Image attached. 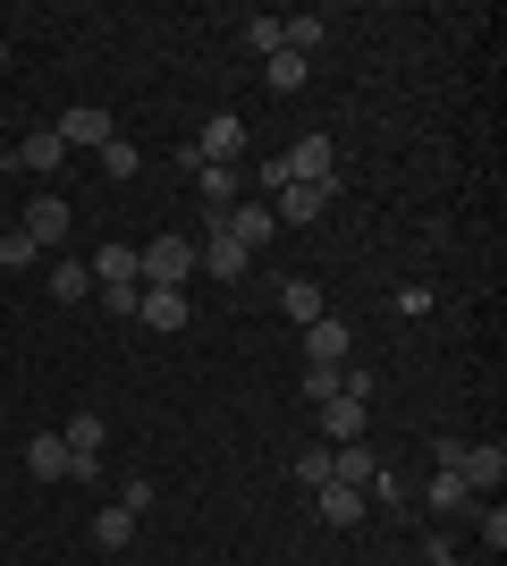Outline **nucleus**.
I'll return each mask as SVG.
<instances>
[{
    "label": "nucleus",
    "mask_w": 507,
    "mask_h": 566,
    "mask_svg": "<svg viewBox=\"0 0 507 566\" xmlns=\"http://www.w3.org/2000/svg\"><path fill=\"white\" fill-rule=\"evenodd\" d=\"M440 465L457 473L474 499H490L507 482V449H499V440H474V449H465V440H440Z\"/></svg>",
    "instance_id": "1"
},
{
    "label": "nucleus",
    "mask_w": 507,
    "mask_h": 566,
    "mask_svg": "<svg viewBox=\"0 0 507 566\" xmlns=\"http://www.w3.org/2000/svg\"><path fill=\"white\" fill-rule=\"evenodd\" d=\"M136 280H145V287H187L194 280V245L161 229L152 245H136Z\"/></svg>",
    "instance_id": "2"
},
{
    "label": "nucleus",
    "mask_w": 507,
    "mask_h": 566,
    "mask_svg": "<svg viewBox=\"0 0 507 566\" xmlns=\"http://www.w3.org/2000/svg\"><path fill=\"white\" fill-rule=\"evenodd\" d=\"M279 178H288V187H338V153H330V136H296L288 153H279Z\"/></svg>",
    "instance_id": "3"
},
{
    "label": "nucleus",
    "mask_w": 507,
    "mask_h": 566,
    "mask_svg": "<svg viewBox=\"0 0 507 566\" xmlns=\"http://www.w3.org/2000/svg\"><path fill=\"white\" fill-rule=\"evenodd\" d=\"M60 440H68V473H76V482H94L102 449H110V423H102V415H76V423H60Z\"/></svg>",
    "instance_id": "4"
},
{
    "label": "nucleus",
    "mask_w": 507,
    "mask_h": 566,
    "mask_svg": "<svg viewBox=\"0 0 507 566\" xmlns=\"http://www.w3.org/2000/svg\"><path fill=\"white\" fill-rule=\"evenodd\" d=\"M51 136H60V153H102V144L119 136V127H110V111L76 102V111H60V127H51Z\"/></svg>",
    "instance_id": "5"
},
{
    "label": "nucleus",
    "mask_w": 507,
    "mask_h": 566,
    "mask_svg": "<svg viewBox=\"0 0 507 566\" xmlns=\"http://www.w3.org/2000/svg\"><path fill=\"white\" fill-rule=\"evenodd\" d=\"M212 229H220V237H237L245 254H263L271 237H279V220H271V203H229V212H220Z\"/></svg>",
    "instance_id": "6"
},
{
    "label": "nucleus",
    "mask_w": 507,
    "mask_h": 566,
    "mask_svg": "<svg viewBox=\"0 0 507 566\" xmlns=\"http://www.w3.org/2000/svg\"><path fill=\"white\" fill-rule=\"evenodd\" d=\"M330 195L338 187H279V195H271V220H279V229H305V220L330 212Z\"/></svg>",
    "instance_id": "7"
},
{
    "label": "nucleus",
    "mask_w": 507,
    "mask_h": 566,
    "mask_svg": "<svg viewBox=\"0 0 507 566\" xmlns=\"http://www.w3.org/2000/svg\"><path fill=\"white\" fill-rule=\"evenodd\" d=\"M237 153H245V118H237V111L203 118V136H194V161H237Z\"/></svg>",
    "instance_id": "8"
},
{
    "label": "nucleus",
    "mask_w": 507,
    "mask_h": 566,
    "mask_svg": "<svg viewBox=\"0 0 507 566\" xmlns=\"http://www.w3.org/2000/svg\"><path fill=\"white\" fill-rule=\"evenodd\" d=\"M194 271H212V280H245V271H254V254H245L237 237H203V245H194Z\"/></svg>",
    "instance_id": "9"
},
{
    "label": "nucleus",
    "mask_w": 507,
    "mask_h": 566,
    "mask_svg": "<svg viewBox=\"0 0 507 566\" xmlns=\"http://www.w3.org/2000/svg\"><path fill=\"white\" fill-rule=\"evenodd\" d=\"M136 322H152V331H187V322H194L187 287H145V296H136Z\"/></svg>",
    "instance_id": "10"
},
{
    "label": "nucleus",
    "mask_w": 507,
    "mask_h": 566,
    "mask_svg": "<svg viewBox=\"0 0 507 566\" xmlns=\"http://www.w3.org/2000/svg\"><path fill=\"white\" fill-rule=\"evenodd\" d=\"M18 229L34 237V245H68V203H60V195H34L18 212Z\"/></svg>",
    "instance_id": "11"
},
{
    "label": "nucleus",
    "mask_w": 507,
    "mask_h": 566,
    "mask_svg": "<svg viewBox=\"0 0 507 566\" xmlns=\"http://www.w3.org/2000/svg\"><path fill=\"white\" fill-rule=\"evenodd\" d=\"M356 347V331L338 322V313H321V322H305V364H338V355Z\"/></svg>",
    "instance_id": "12"
},
{
    "label": "nucleus",
    "mask_w": 507,
    "mask_h": 566,
    "mask_svg": "<svg viewBox=\"0 0 507 566\" xmlns=\"http://www.w3.org/2000/svg\"><path fill=\"white\" fill-rule=\"evenodd\" d=\"M194 187H203V203H212V220H220L229 203H237L245 178H237V161H194Z\"/></svg>",
    "instance_id": "13"
},
{
    "label": "nucleus",
    "mask_w": 507,
    "mask_h": 566,
    "mask_svg": "<svg viewBox=\"0 0 507 566\" xmlns=\"http://www.w3.org/2000/svg\"><path fill=\"white\" fill-rule=\"evenodd\" d=\"M372 473H381V457L363 449V440H347V449H330V482H347V491H372Z\"/></svg>",
    "instance_id": "14"
},
{
    "label": "nucleus",
    "mask_w": 507,
    "mask_h": 566,
    "mask_svg": "<svg viewBox=\"0 0 507 566\" xmlns=\"http://www.w3.org/2000/svg\"><path fill=\"white\" fill-rule=\"evenodd\" d=\"M25 473H34V482H60V473H68V440H60V431H34V440H25Z\"/></svg>",
    "instance_id": "15"
},
{
    "label": "nucleus",
    "mask_w": 507,
    "mask_h": 566,
    "mask_svg": "<svg viewBox=\"0 0 507 566\" xmlns=\"http://www.w3.org/2000/svg\"><path fill=\"white\" fill-rule=\"evenodd\" d=\"M102 287H145V280H136V245H102V254H94V296H102Z\"/></svg>",
    "instance_id": "16"
},
{
    "label": "nucleus",
    "mask_w": 507,
    "mask_h": 566,
    "mask_svg": "<svg viewBox=\"0 0 507 566\" xmlns=\"http://www.w3.org/2000/svg\"><path fill=\"white\" fill-rule=\"evenodd\" d=\"M9 161H18V169H34V178H51V169L68 161V153H60V136H51V127H34V136H25L18 153H9Z\"/></svg>",
    "instance_id": "17"
},
{
    "label": "nucleus",
    "mask_w": 507,
    "mask_h": 566,
    "mask_svg": "<svg viewBox=\"0 0 507 566\" xmlns=\"http://www.w3.org/2000/svg\"><path fill=\"white\" fill-rule=\"evenodd\" d=\"M321 431H330V449L363 440V406H356V398H321Z\"/></svg>",
    "instance_id": "18"
},
{
    "label": "nucleus",
    "mask_w": 507,
    "mask_h": 566,
    "mask_svg": "<svg viewBox=\"0 0 507 566\" xmlns=\"http://www.w3.org/2000/svg\"><path fill=\"white\" fill-rule=\"evenodd\" d=\"M314 507H321V524H363V491H347V482H321Z\"/></svg>",
    "instance_id": "19"
},
{
    "label": "nucleus",
    "mask_w": 507,
    "mask_h": 566,
    "mask_svg": "<svg viewBox=\"0 0 507 566\" xmlns=\"http://www.w3.org/2000/svg\"><path fill=\"white\" fill-rule=\"evenodd\" d=\"M279 313H288L296 331H305V322H321V287H314V280H279Z\"/></svg>",
    "instance_id": "20"
},
{
    "label": "nucleus",
    "mask_w": 507,
    "mask_h": 566,
    "mask_svg": "<svg viewBox=\"0 0 507 566\" xmlns=\"http://www.w3.org/2000/svg\"><path fill=\"white\" fill-rule=\"evenodd\" d=\"M51 296H60V305H85V296H94V271H85V262H51Z\"/></svg>",
    "instance_id": "21"
},
{
    "label": "nucleus",
    "mask_w": 507,
    "mask_h": 566,
    "mask_svg": "<svg viewBox=\"0 0 507 566\" xmlns=\"http://www.w3.org/2000/svg\"><path fill=\"white\" fill-rule=\"evenodd\" d=\"M423 507H440V516H457V507H474V491H465L457 473L440 465V473H432V491H423Z\"/></svg>",
    "instance_id": "22"
},
{
    "label": "nucleus",
    "mask_w": 507,
    "mask_h": 566,
    "mask_svg": "<svg viewBox=\"0 0 507 566\" xmlns=\"http://www.w3.org/2000/svg\"><path fill=\"white\" fill-rule=\"evenodd\" d=\"M94 542H102V549H127V542H136V516H127L119 499H110V507L94 516Z\"/></svg>",
    "instance_id": "23"
},
{
    "label": "nucleus",
    "mask_w": 507,
    "mask_h": 566,
    "mask_svg": "<svg viewBox=\"0 0 507 566\" xmlns=\"http://www.w3.org/2000/svg\"><path fill=\"white\" fill-rule=\"evenodd\" d=\"M263 76H271V94H305V60H296V51H271Z\"/></svg>",
    "instance_id": "24"
},
{
    "label": "nucleus",
    "mask_w": 507,
    "mask_h": 566,
    "mask_svg": "<svg viewBox=\"0 0 507 566\" xmlns=\"http://www.w3.org/2000/svg\"><path fill=\"white\" fill-rule=\"evenodd\" d=\"M94 161H102V178H136V169H145V153H136L127 136H110V144L94 153Z\"/></svg>",
    "instance_id": "25"
},
{
    "label": "nucleus",
    "mask_w": 507,
    "mask_h": 566,
    "mask_svg": "<svg viewBox=\"0 0 507 566\" xmlns=\"http://www.w3.org/2000/svg\"><path fill=\"white\" fill-rule=\"evenodd\" d=\"M245 51H254V60H271V51H279V18H245V34H237Z\"/></svg>",
    "instance_id": "26"
},
{
    "label": "nucleus",
    "mask_w": 507,
    "mask_h": 566,
    "mask_svg": "<svg viewBox=\"0 0 507 566\" xmlns=\"http://www.w3.org/2000/svg\"><path fill=\"white\" fill-rule=\"evenodd\" d=\"M34 254H43V245H34V237H25V229H9V237H0V262H9V271H25V262H34Z\"/></svg>",
    "instance_id": "27"
},
{
    "label": "nucleus",
    "mask_w": 507,
    "mask_h": 566,
    "mask_svg": "<svg viewBox=\"0 0 507 566\" xmlns=\"http://www.w3.org/2000/svg\"><path fill=\"white\" fill-rule=\"evenodd\" d=\"M296 482H305V491H321V482H330V449H305V457H296Z\"/></svg>",
    "instance_id": "28"
},
{
    "label": "nucleus",
    "mask_w": 507,
    "mask_h": 566,
    "mask_svg": "<svg viewBox=\"0 0 507 566\" xmlns=\"http://www.w3.org/2000/svg\"><path fill=\"white\" fill-rule=\"evenodd\" d=\"M305 398H314V406L338 398V364H305Z\"/></svg>",
    "instance_id": "29"
},
{
    "label": "nucleus",
    "mask_w": 507,
    "mask_h": 566,
    "mask_svg": "<svg viewBox=\"0 0 507 566\" xmlns=\"http://www.w3.org/2000/svg\"><path fill=\"white\" fill-rule=\"evenodd\" d=\"M423 566H465V558H457L448 542H432V558H423Z\"/></svg>",
    "instance_id": "30"
},
{
    "label": "nucleus",
    "mask_w": 507,
    "mask_h": 566,
    "mask_svg": "<svg viewBox=\"0 0 507 566\" xmlns=\"http://www.w3.org/2000/svg\"><path fill=\"white\" fill-rule=\"evenodd\" d=\"M0 69H9V34H0Z\"/></svg>",
    "instance_id": "31"
}]
</instances>
